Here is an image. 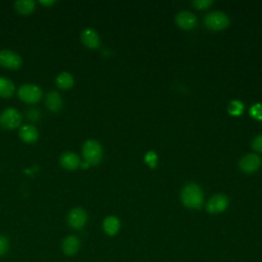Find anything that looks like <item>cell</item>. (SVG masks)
Here are the masks:
<instances>
[{
  "label": "cell",
  "instance_id": "obj_1",
  "mask_svg": "<svg viewBox=\"0 0 262 262\" xmlns=\"http://www.w3.org/2000/svg\"><path fill=\"white\" fill-rule=\"evenodd\" d=\"M204 201V195L199 185L189 183L185 185L181 192L182 204L190 209H199L202 207Z\"/></svg>",
  "mask_w": 262,
  "mask_h": 262
},
{
  "label": "cell",
  "instance_id": "obj_2",
  "mask_svg": "<svg viewBox=\"0 0 262 262\" xmlns=\"http://www.w3.org/2000/svg\"><path fill=\"white\" fill-rule=\"evenodd\" d=\"M82 154L85 162L90 166L99 165L103 160V149L102 146L94 139L87 140L82 148Z\"/></svg>",
  "mask_w": 262,
  "mask_h": 262
},
{
  "label": "cell",
  "instance_id": "obj_9",
  "mask_svg": "<svg viewBox=\"0 0 262 262\" xmlns=\"http://www.w3.org/2000/svg\"><path fill=\"white\" fill-rule=\"evenodd\" d=\"M260 165H261V159L254 154L246 155L240 161V167L246 173H254L256 170L259 169Z\"/></svg>",
  "mask_w": 262,
  "mask_h": 262
},
{
  "label": "cell",
  "instance_id": "obj_3",
  "mask_svg": "<svg viewBox=\"0 0 262 262\" xmlns=\"http://www.w3.org/2000/svg\"><path fill=\"white\" fill-rule=\"evenodd\" d=\"M22 119V115L17 109L9 108L0 115V126L7 130H14L21 125Z\"/></svg>",
  "mask_w": 262,
  "mask_h": 262
},
{
  "label": "cell",
  "instance_id": "obj_5",
  "mask_svg": "<svg viewBox=\"0 0 262 262\" xmlns=\"http://www.w3.org/2000/svg\"><path fill=\"white\" fill-rule=\"evenodd\" d=\"M205 25L213 31H220L229 25L228 17L221 12H213L205 18Z\"/></svg>",
  "mask_w": 262,
  "mask_h": 262
},
{
  "label": "cell",
  "instance_id": "obj_22",
  "mask_svg": "<svg viewBox=\"0 0 262 262\" xmlns=\"http://www.w3.org/2000/svg\"><path fill=\"white\" fill-rule=\"evenodd\" d=\"M9 247H10L9 240L4 235H0V256L5 255L8 252Z\"/></svg>",
  "mask_w": 262,
  "mask_h": 262
},
{
  "label": "cell",
  "instance_id": "obj_6",
  "mask_svg": "<svg viewBox=\"0 0 262 262\" xmlns=\"http://www.w3.org/2000/svg\"><path fill=\"white\" fill-rule=\"evenodd\" d=\"M22 59L21 57L9 50H4L0 52V66L10 69V70H18L22 66Z\"/></svg>",
  "mask_w": 262,
  "mask_h": 262
},
{
  "label": "cell",
  "instance_id": "obj_10",
  "mask_svg": "<svg viewBox=\"0 0 262 262\" xmlns=\"http://www.w3.org/2000/svg\"><path fill=\"white\" fill-rule=\"evenodd\" d=\"M60 164L66 170L72 171V170H76L81 165V162L77 154L72 152H66L61 156Z\"/></svg>",
  "mask_w": 262,
  "mask_h": 262
},
{
  "label": "cell",
  "instance_id": "obj_8",
  "mask_svg": "<svg viewBox=\"0 0 262 262\" xmlns=\"http://www.w3.org/2000/svg\"><path fill=\"white\" fill-rule=\"evenodd\" d=\"M228 206V199L224 195H215L207 203L206 210L211 214H218L226 210Z\"/></svg>",
  "mask_w": 262,
  "mask_h": 262
},
{
  "label": "cell",
  "instance_id": "obj_19",
  "mask_svg": "<svg viewBox=\"0 0 262 262\" xmlns=\"http://www.w3.org/2000/svg\"><path fill=\"white\" fill-rule=\"evenodd\" d=\"M56 83L60 89L68 90L74 85V77L68 72H63L57 77Z\"/></svg>",
  "mask_w": 262,
  "mask_h": 262
},
{
  "label": "cell",
  "instance_id": "obj_15",
  "mask_svg": "<svg viewBox=\"0 0 262 262\" xmlns=\"http://www.w3.org/2000/svg\"><path fill=\"white\" fill-rule=\"evenodd\" d=\"M62 248H63V252L66 255L72 256L78 252L80 248V241L75 235H69L63 241Z\"/></svg>",
  "mask_w": 262,
  "mask_h": 262
},
{
  "label": "cell",
  "instance_id": "obj_20",
  "mask_svg": "<svg viewBox=\"0 0 262 262\" xmlns=\"http://www.w3.org/2000/svg\"><path fill=\"white\" fill-rule=\"evenodd\" d=\"M243 110H244L243 104L237 101L231 102L228 106V113L232 116H240L243 113Z\"/></svg>",
  "mask_w": 262,
  "mask_h": 262
},
{
  "label": "cell",
  "instance_id": "obj_21",
  "mask_svg": "<svg viewBox=\"0 0 262 262\" xmlns=\"http://www.w3.org/2000/svg\"><path fill=\"white\" fill-rule=\"evenodd\" d=\"M250 115H251L253 118L262 121V105H261V104L254 105V106L251 108V110H250Z\"/></svg>",
  "mask_w": 262,
  "mask_h": 262
},
{
  "label": "cell",
  "instance_id": "obj_25",
  "mask_svg": "<svg viewBox=\"0 0 262 262\" xmlns=\"http://www.w3.org/2000/svg\"><path fill=\"white\" fill-rule=\"evenodd\" d=\"M146 162L151 166V167H155L156 163H157V156L155 153L150 152L147 156H146Z\"/></svg>",
  "mask_w": 262,
  "mask_h": 262
},
{
  "label": "cell",
  "instance_id": "obj_26",
  "mask_svg": "<svg viewBox=\"0 0 262 262\" xmlns=\"http://www.w3.org/2000/svg\"><path fill=\"white\" fill-rule=\"evenodd\" d=\"M39 4L42 5V6H45V7H51V6L55 5L56 2H55V0H40Z\"/></svg>",
  "mask_w": 262,
  "mask_h": 262
},
{
  "label": "cell",
  "instance_id": "obj_12",
  "mask_svg": "<svg viewBox=\"0 0 262 262\" xmlns=\"http://www.w3.org/2000/svg\"><path fill=\"white\" fill-rule=\"evenodd\" d=\"M176 24L183 30H190L197 25V18L189 12H182L176 16Z\"/></svg>",
  "mask_w": 262,
  "mask_h": 262
},
{
  "label": "cell",
  "instance_id": "obj_16",
  "mask_svg": "<svg viewBox=\"0 0 262 262\" xmlns=\"http://www.w3.org/2000/svg\"><path fill=\"white\" fill-rule=\"evenodd\" d=\"M103 227L108 235H116L120 229V220L116 216H109L104 220Z\"/></svg>",
  "mask_w": 262,
  "mask_h": 262
},
{
  "label": "cell",
  "instance_id": "obj_11",
  "mask_svg": "<svg viewBox=\"0 0 262 262\" xmlns=\"http://www.w3.org/2000/svg\"><path fill=\"white\" fill-rule=\"evenodd\" d=\"M81 41L86 47L90 50H96L101 44L100 36L93 29H85L81 33Z\"/></svg>",
  "mask_w": 262,
  "mask_h": 262
},
{
  "label": "cell",
  "instance_id": "obj_17",
  "mask_svg": "<svg viewBox=\"0 0 262 262\" xmlns=\"http://www.w3.org/2000/svg\"><path fill=\"white\" fill-rule=\"evenodd\" d=\"M16 87L15 84L7 78L0 77V98L9 99L12 98L15 93Z\"/></svg>",
  "mask_w": 262,
  "mask_h": 262
},
{
  "label": "cell",
  "instance_id": "obj_18",
  "mask_svg": "<svg viewBox=\"0 0 262 262\" xmlns=\"http://www.w3.org/2000/svg\"><path fill=\"white\" fill-rule=\"evenodd\" d=\"M15 9L20 15L28 16L34 12L35 3L33 0H19L15 4Z\"/></svg>",
  "mask_w": 262,
  "mask_h": 262
},
{
  "label": "cell",
  "instance_id": "obj_7",
  "mask_svg": "<svg viewBox=\"0 0 262 262\" xmlns=\"http://www.w3.org/2000/svg\"><path fill=\"white\" fill-rule=\"evenodd\" d=\"M67 221L71 228L81 229L87 222V213L82 208H74L69 212Z\"/></svg>",
  "mask_w": 262,
  "mask_h": 262
},
{
  "label": "cell",
  "instance_id": "obj_23",
  "mask_svg": "<svg viewBox=\"0 0 262 262\" xmlns=\"http://www.w3.org/2000/svg\"><path fill=\"white\" fill-rule=\"evenodd\" d=\"M193 5L198 9V10H206L212 5L211 0H197V2H194Z\"/></svg>",
  "mask_w": 262,
  "mask_h": 262
},
{
  "label": "cell",
  "instance_id": "obj_24",
  "mask_svg": "<svg viewBox=\"0 0 262 262\" xmlns=\"http://www.w3.org/2000/svg\"><path fill=\"white\" fill-rule=\"evenodd\" d=\"M252 148L258 153H262V135L256 136L252 142Z\"/></svg>",
  "mask_w": 262,
  "mask_h": 262
},
{
  "label": "cell",
  "instance_id": "obj_4",
  "mask_svg": "<svg viewBox=\"0 0 262 262\" xmlns=\"http://www.w3.org/2000/svg\"><path fill=\"white\" fill-rule=\"evenodd\" d=\"M18 97L27 104H37L42 99V90L37 85L25 84L19 88Z\"/></svg>",
  "mask_w": 262,
  "mask_h": 262
},
{
  "label": "cell",
  "instance_id": "obj_14",
  "mask_svg": "<svg viewBox=\"0 0 262 262\" xmlns=\"http://www.w3.org/2000/svg\"><path fill=\"white\" fill-rule=\"evenodd\" d=\"M19 135L23 141L27 144H34L38 140L39 132L33 125H25L20 129Z\"/></svg>",
  "mask_w": 262,
  "mask_h": 262
},
{
  "label": "cell",
  "instance_id": "obj_13",
  "mask_svg": "<svg viewBox=\"0 0 262 262\" xmlns=\"http://www.w3.org/2000/svg\"><path fill=\"white\" fill-rule=\"evenodd\" d=\"M45 103H46L47 109L53 113H59L63 109V105H64L61 94L57 91H51L46 96Z\"/></svg>",
  "mask_w": 262,
  "mask_h": 262
}]
</instances>
